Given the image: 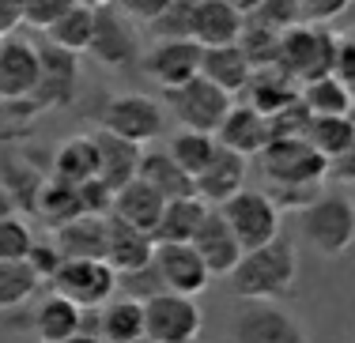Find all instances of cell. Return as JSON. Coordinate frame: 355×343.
Returning <instances> with one entry per match:
<instances>
[{
    "instance_id": "cell-1",
    "label": "cell",
    "mask_w": 355,
    "mask_h": 343,
    "mask_svg": "<svg viewBox=\"0 0 355 343\" xmlns=\"http://www.w3.org/2000/svg\"><path fill=\"white\" fill-rule=\"evenodd\" d=\"M295 279H299V249L280 234L268 245L242 253L239 268L231 272V290L242 302H280L284 295H291Z\"/></svg>"
},
{
    "instance_id": "cell-2",
    "label": "cell",
    "mask_w": 355,
    "mask_h": 343,
    "mask_svg": "<svg viewBox=\"0 0 355 343\" xmlns=\"http://www.w3.org/2000/svg\"><path fill=\"white\" fill-rule=\"evenodd\" d=\"M299 230L321 257H340L355 245V200L340 189H325L306 212H299Z\"/></svg>"
},
{
    "instance_id": "cell-3",
    "label": "cell",
    "mask_w": 355,
    "mask_h": 343,
    "mask_svg": "<svg viewBox=\"0 0 355 343\" xmlns=\"http://www.w3.org/2000/svg\"><path fill=\"white\" fill-rule=\"evenodd\" d=\"M336 49H340V35L329 27H318V23H299L280 38V61L276 68L287 72L299 87L314 80L333 76L336 64Z\"/></svg>"
},
{
    "instance_id": "cell-4",
    "label": "cell",
    "mask_w": 355,
    "mask_h": 343,
    "mask_svg": "<svg viewBox=\"0 0 355 343\" xmlns=\"http://www.w3.org/2000/svg\"><path fill=\"white\" fill-rule=\"evenodd\" d=\"M98 129L110 136L125 140V144H151L166 132V110L159 98L129 91V95H110L103 113H98Z\"/></svg>"
},
{
    "instance_id": "cell-5",
    "label": "cell",
    "mask_w": 355,
    "mask_h": 343,
    "mask_svg": "<svg viewBox=\"0 0 355 343\" xmlns=\"http://www.w3.org/2000/svg\"><path fill=\"white\" fill-rule=\"evenodd\" d=\"M234 98L227 91H219L216 83H208L205 76H197L193 83L178 91H163V110L178 121V129L185 132H205L216 136V129L223 124V117L231 113Z\"/></svg>"
},
{
    "instance_id": "cell-6",
    "label": "cell",
    "mask_w": 355,
    "mask_h": 343,
    "mask_svg": "<svg viewBox=\"0 0 355 343\" xmlns=\"http://www.w3.org/2000/svg\"><path fill=\"white\" fill-rule=\"evenodd\" d=\"M223 215V223L234 230L242 253L261 249L268 241L280 238V207L268 200L265 189H242L239 196H231L223 207H216Z\"/></svg>"
},
{
    "instance_id": "cell-7",
    "label": "cell",
    "mask_w": 355,
    "mask_h": 343,
    "mask_svg": "<svg viewBox=\"0 0 355 343\" xmlns=\"http://www.w3.org/2000/svg\"><path fill=\"white\" fill-rule=\"evenodd\" d=\"M261 170L268 185H325L329 158L310 147L306 136L299 140H268L261 151Z\"/></svg>"
},
{
    "instance_id": "cell-8",
    "label": "cell",
    "mask_w": 355,
    "mask_h": 343,
    "mask_svg": "<svg viewBox=\"0 0 355 343\" xmlns=\"http://www.w3.org/2000/svg\"><path fill=\"white\" fill-rule=\"evenodd\" d=\"M231 336L234 343H310L302 321L280 302H239Z\"/></svg>"
},
{
    "instance_id": "cell-9",
    "label": "cell",
    "mask_w": 355,
    "mask_h": 343,
    "mask_svg": "<svg viewBox=\"0 0 355 343\" xmlns=\"http://www.w3.org/2000/svg\"><path fill=\"white\" fill-rule=\"evenodd\" d=\"M49 283L76 309H103L117 290V272L106 261H64Z\"/></svg>"
},
{
    "instance_id": "cell-10",
    "label": "cell",
    "mask_w": 355,
    "mask_h": 343,
    "mask_svg": "<svg viewBox=\"0 0 355 343\" xmlns=\"http://www.w3.org/2000/svg\"><path fill=\"white\" fill-rule=\"evenodd\" d=\"M205 328V313L193 298L163 295L144 306V332L155 343H197Z\"/></svg>"
},
{
    "instance_id": "cell-11",
    "label": "cell",
    "mask_w": 355,
    "mask_h": 343,
    "mask_svg": "<svg viewBox=\"0 0 355 343\" xmlns=\"http://www.w3.org/2000/svg\"><path fill=\"white\" fill-rule=\"evenodd\" d=\"M91 57L103 68H129L140 53V35L132 19H125L117 8H98L95 12V35H91Z\"/></svg>"
},
{
    "instance_id": "cell-12",
    "label": "cell",
    "mask_w": 355,
    "mask_h": 343,
    "mask_svg": "<svg viewBox=\"0 0 355 343\" xmlns=\"http://www.w3.org/2000/svg\"><path fill=\"white\" fill-rule=\"evenodd\" d=\"M38 87L31 95V102L38 110H53V106H69L80 87V57L64 53V49L42 41L38 46Z\"/></svg>"
},
{
    "instance_id": "cell-13",
    "label": "cell",
    "mask_w": 355,
    "mask_h": 343,
    "mask_svg": "<svg viewBox=\"0 0 355 343\" xmlns=\"http://www.w3.org/2000/svg\"><path fill=\"white\" fill-rule=\"evenodd\" d=\"M200 57H205V49L197 41H155L144 53V72L155 87L178 91L200 76Z\"/></svg>"
},
{
    "instance_id": "cell-14",
    "label": "cell",
    "mask_w": 355,
    "mask_h": 343,
    "mask_svg": "<svg viewBox=\"0 0 355 343\" xmlns=\"http://www.w3.org/2000/svg\"><path fill=\"white\" fill-rule=\"evenodd\" d=\"M38 46L19 35L0 41V98L23 102L38 87Z\"/></svg>"
},
{
    "instance_id": "cell-15",
    "label": "cell",
    "mask_w": 355,
    "mask_h": 343,
    "mask_svg": "<svg viewBox=\"0 0 355 343\" xmlns=\"http://www.w3.org/2000/svg\"><path fill=\"white\" fill-rule=\"evenodd\" d=\"M155 268L166 283V295L197 298L212 283V272L205 268L193 245H155Z\"/></svg>"
},
{
    "instance_id": "cell-16",
    "label": "cell",
    "mask_w": 355,
    "mask_h": 343,
    "mask_svg": "<svg viewBox=\"0 0 355 343\" xmlns=\"http://www.w3.org/2000/svg\"><path fill=\"white\" fill-rule=\"evenodd\" d=\"M193 249H197V257L205 261V268L212 272V279H231V272L239 268L242 261V245H239V238H234V230L223 223V215L216 212H208V219L200 223V230H197V238H193Z\"/></svg>"
},
{
    "instance_id": "cell-17",
    "label": "cell",
    "mask_w": 355,
    "mask_h": 343,
    "mask_svg": "<svg viewBox=\"0 0 355 343\" xmlns=\"http://www.w3.org/2000/svg\"><path fill=\"white\" fill-rule=\"evenodd\" d=\"M268 140H272V132H268V117H261L246 102H234L231 113L223 117V124L216 129V144L227 147V151H234V155H242V158L261 155L268 147Z\"/></svg>"
},
{
    "instance_id": "cell-18",
    "label": "cell",
    "mask_w": 355,
    "mask_h": 343,
    "mask_svg": "<svg viewBox=\"0 0 355 343\" xmlns=\"http://www.w3.org/2000/svg\"><path fill=\"white\" fill-rule=\"evenodd\" d=\"M242 30H246V19L227 0H197L193 4V41L200 49L239 46Z\"/></svg>"
},
{
    "instance_id": "cell-19",
    "label": "cell",
    "mask_w": 355,
    "mask_h": 343,
    "mask_svg": "<svg viewBox=\"0 0 355 343\" xmlns=\"http://www.w3.org/2000/svg\"><path fill=\"white\" fill-rule=\"evenodd\" d=\"M151 261H155V238L110 215L106 219V264L117 275H125V272H137V268H148Z\"/></svg>"
},
{
    "instance_id": "cell-20",
    "label": "cell",
    "mask_w": 355,
    "mask_h": 343,
    "mask_svg": "<svg viewBox=\"0 0 355 343\" xmlns=\"http://www.w3.org/2000/svg\"><path fill=\"white\" fill-rule=\"evenodd\" d=\"M242 189H246V158L227 151V147H219L216 158L205 166V174L193 181V192H197L205 204H216V207H223L227 200L239 196Z\"/></svg>"
},
{
    "instance_id": "cell-21",
    "label": "cell",
    "mask_w": 355,
    "mask_h": 343,
    "mask_svg": "<svg viewBox=\"0 0 355 343\" xmlns=\"http://www.w3.org/2000/svg\"><path fill=\"white\" fill-rule=\"evenodd\" d=\"M53 245L64 261H106V219L80 215L53 230Z\"/></svg>"
},
{
    "instance_id": "cell-22",
    "label": "cell",
    "mask_w": 355,
    "mask_h": 343,
    "mask_svg": "<svg viewBox=\"0 0 355 343\" xmlns=\"http://www.w3.org/2000/svg\"><path fill=\"white\" fill-rule=\"evenodd\" d=\"M95 144H98V181H103L106 189H114V192L132 185V181H137V170H140L144 147L125 144V140L110 136V132H103V129L95 132Z\"/></svg>"
},
{
    "instance_id": "cell-23",
    "label": "cell",
    "mask_w": 355,
    "mask_h": 343,
    "mask_svg": "<svg viewBox=\"0 0 355 343\" xmlns=\"http://www.w3.org/2000/svg\"><path fill=\"white\" fill-rule=\"evenodd\" d=\"M208 212H212V207H208L200 196L166 200L163 219H159L155 234H151V238H155V245H193V238H197L200 223L208 219Z\"/></svg>"
},
{
    "instance_id": "cell-24",
    "label": "cell",
    "mask_w": 355,
    "mask_h": 343,
    "mask_svg": "<svg viewBox=\"0 0 355 343\" xmlns=\"http://www.w3.org/2000/svg\"><path fill=\"white\" fill-rule=\"evenodd\" d=\"M299 83H295L287 72L280 68H257L250 76L246 83V106H253L261 117H276V113H284L291 102H299Z\"/></svg>"
},
{
    "instance_id": "cell-25",
    "label": "cell",
    "mask_w": 355,
    "mask_h": 343,
    "mask_svg": "<svg viewBox=\"0 0 355 343\" xmlns=\"http://www.w3.org/2000/svg\"><path fill=\"white\" fill-rule=\"evenodd\" d=\"M53 178L57 181H69V185H87V181L98 178V144H95V132H80V136H69L57 144L53 151Z\"/></svg>"
},
{
    "instance_id": "cell-26",
    "label": "cell",
    "mask_w": 355,
    "mask_h": 343,
    "mask_svg": "<svg viewBox=\"0 0 355 343\" xmlns=\"http://www.w3.org/2000/svg\"><path fill=\"white\" fill-rule=\"evenodd\" d=\"M163 207H166V200L159 196L151 185H144V181L137 178L132 185H125L121 192H117V200H114V219L129 223V227H137V230H144V234H155L159 219H163Z\"/></svg>"
},
{
    "instance_id": "cell-27",
    "label": "cell",
    "mask_w": 355,
    "mask_h": 343,
    "mask_svg": "<svg viewBox=\"0 0 355 343\" xmlns=\"http://www.w3.org/2000/svg\"><path fill=\"white\" fill-rule=\"evenodd\" d=\"M200 76L234 98L246 91L253 68L239 46H219V49H205V57H200Z\"/></svg>"
},
{
    "instance_id": "cell-28",
    "label": "cell",
    "mask_w": 355,
    "mask_h": 343,
    "mask_svg": "<svg viewBox=\"0 0 355 343\" xmlns=\"http://www.w3.org/2000/svg\"><path fill=\"white\" fill-rule=\"evenodd\" d=\"M137 178L144 185H151L163 200H182V196H197L193 192V178L171 158V151H144L140 155V170Z\"/></svg>"
},
{
    "instance_id": "cell-29",
    "label": "cell",
    "mask_w": 355,
    "mask_h": 343,
    "mask_svg": "<svg viewBox=\"0 0 355 343\" xmlns=\"http://www.w3.org/2000/svg\"><path fill=\"white\" fill-rule=\"evenodd\" d=\"M80 321H83V309H76L69 298L61 295H49L35 302V313H31V324L38 332V343H64L80 332Z\"/></svg>"
},
{
    "instance_id": "cell-30",
    "label": "cell",
    "mask_w": 355,
    "mask_h": 343,
    "mask_svg": "<svg viewBox=\"0 0 355 343\" xmlns=\"http://www.w3.org/2000/svg\"><path fill=\"white\" fill-rule=\"evenodd\" d=\"M98 336L103 343H137L144 340V306L129 302V298H110L98 309Z\"/></svg>"
},
{
    "instance_id": "cell-31",
    "label": "cell",
    "mask_w": 355,
    "mask_h": 343,
    "mask_svg": "<svg viewBox=\"0 0 355 343\" xmlns=\"http://www.w3.org/2000/svg\"><path fill=\"white\" fill-rule=\"evenodd\" d=\"M91 35H95V8L76 0L69 12L46 30V41L57 49H64V53H72V57H80L91 49Z\"/></svg>"
},
{
    "instance_id": "cell-32",
    "label": "cell",
    "mask_w": 355,
    "mask_h": 343,
    "mask_svg": "<svg viewBox=\"0 0 355 343\" xmlns=\"http://www.w3.org/2000/svg\"><path fill=\"white\" fill-rule=\"evenodd\" d=\"M35 212L49 227H64V223L80 219L83 215V200H80V189L69 185V181H57V178H46L38 189V200H35Z\"/></svg>"
},
{
    "instance_id": "cell-33",
    "label": "cell",
    "mask_w": 355,
    "mask_h": 343,
    "mask_svg": "<svg viewBox=\"0 0 355 343\" xmlns=\"http://www.w3.org/2000/svg\"><path fill=\"white\" fill-rule=\"evenodd\" d=\"M302 106H306L314 117H352L355 113V98L352 91L344 87L336 76H325V80H314L299 91Z\"/></svg>"
},
{
    "instance_id": "cell-34",
    "label": "cell",
    "mask_w": 355,
    "mask_h": 343,
    "mask_svg": "<svg viewBox=\"0 0 355 343\" xmlns=\"http://www.w3.org/2000/svg\"><path fill=\"white\" fill-rule=\"evenodd\" d=\"M306 140L314 151H321L333 163L355 147V117H314L306 129Z\"/></svg>"
},
{
    "instance_id": "cell-35",
    "label": "cell",
    "mask_w": 355,
    "mask_h": 343,
    "mask_svg": "<svg viewBox=\"0 0 355 343\" xmlns=\"http://www.w3.org/2000/svg\"><path fill=\"white\" fill-rule=\"evenodd\" d=\"M171 158L178 166H182L185 174H189L193 181L205 174V166L216 158V151H219V144H216V136H205V132H185V129H178L174 136H171Z\"/></svg>"
},
{
    "instance_id": "cell-36",
    "label": "cell",
    "mask_w": 355,
    "mask_h": 343,
    "mask_svg": "<svg viewBox=\"0 0 355 343\" xmlns=\"http://www.w3.org/2000/svg\"><path fill=\"white\" fill-rule=\"evenodd\" d=\"M38 290V275L27 264H8L0 261V313L15 306H27Z\"/></svg>"
},
{
    "instance_id": "cell-37",
    "label": "cell",
    "mask_w": 355,
    "mask_h": 343,
    "mask_svg": "<svg viewBox=\"0 0 355 343\" xmlns=\"http://www.w3.org/2000/svg\"><path fill=\"white\" fill-rule=\"evenodd\" d=\"M280 38L284 35H272V30L265 27H253V23H246V30H242L239 38V49L246 53L250 68H276V61H280Z\"/></svg>"
},
{
    "instance_id": "cell-38",
    "label": "cell",
    "mask_w": 355,
    "mask_h": 343,
    "mask_svg": "<svg viewBox=\"0 0 355 343\" xmlns=\"http://www.w3.org/2000/svg\"><path fill=\"white\" fill-rule=\"evenodd\" d=\"M193 4L197 0H174L155 23H151V38L155 41H193Z\"/></svg>"
},
{
    "instance_id": "cell-39",
    "label": "cell",
    "mask_w": 355,
    "mask_h": 343,
    "mask_svg": "<svg viewBox=\"0 0 355 343\" xmlns=\"http://www.w3.org/2000/svg\"><path fill=\"white\" fill-rule=\"evenodd\" d=\"M117 290H121V298H129V302L148 306L151 298H163L166 295V283H163V275H159L155 261H151L148 268H137V272L117 275Z\"/></svg>"
},
{
    "instance_id": "cell-40",
    "label": "cell",
    "mask_w": 355,
    "mask_h": 343,
    "mask_svg": "<svg viewBox=\"0 0 355 343\" xmlns=\"http://www.w3.org/2000/svg\"><path fill=\"white\" fill-rule=\"evenodd\" d=\"M31 249H35V234H31V227L19 219V215H12V219H0V261H8V264H27Z\"/></svg>"
},
{
    "instance_id": "cell-41",
    "label": "cell",
    "mask_w": 355,
    "mask_h": 343,
    "mask_svg": "<svg viewBox=\"0 0 355 343\" xmlns=\"http://www.w3.org/2000/svg\"><path fill=\"white\" fill-rule=\"evenodd\" d=\"M246 23L265 27V30H272V35H287L291 27H299V23H302V15H299V4H295V0H265V4H261Z\"/></svg>"
},
{
    "instance_id": "cell-42",
    "label": "cell",
    "mask_w": 355,
    "mask_h": 343,
    "mask_svg": "<svg viewBox=\"0 0 355 343\" xmlns=\"http://www.w3.org/2000/svg\"><path fill=\"white\" fill-rule=\"evenodd\" d=\"M268 200H272L276 207H295V212H306L310 204L325 192V185H268Z\"/></svg>"
},
{
    "instance_id": "cell-43",
    "label": "cell",
    "mask_w": 355,
    "mask_h": 343,
    "mask_svg": "<svg viewBox=\"0 0 355 343\" xmlns=\"http://www.w3.org/2000/svg\"><path fill=\"white\" fill-rule=\"evenodd\" d=\"M299 4L302 23H318V27H329L333 19H340L344 12L355 4V0H295Z\"/></svg>"
},
{
    "instance_id": "cell-44",
    "label": "cell",
    "mask_w": 355,
    "mask_h": 343,
    "mask_svg": "<svg viewBox=\"0 0 355 343\" xmlns=\"http://www.w3.org/2000/svg\"><path fill=\"white\" fill-rule=\"evenodd\" d=\"M61 264H64V257L57 253L53 238H35V249H31V257H27V268L38 275V283L42 279H53Z\"/></svg>"
},
{
    "instance_id": "cell-45",
    "label": "cell",
    "mask_w": 355,
    "mask_h": 343,
    "mask_svg": "<svg viewBox=\"0 0 355 343\" xmlns=\"http://www.w3.org/2000/svg\"><path fill=\"white\" fill-rule=\"evenodd\" d=\"M80 200H83V215H98V219H110L114 215V200L117 192L106 189L103 181H87V185H80Z\"/></svg>"
},
{
    "instance_id": "cell-46",
    "label": "cell",
    "mask_w": 355,
    "mask_h": 343,
    "mask_svg": "<svg viewBox=\"0 0 355 343\" xmlns=\"http://www.w3.org/2000/svg\"><path fill=\"white\" fill-rule=\"evenodd\" d=\"M72 4H76V0H23V15H27V23L49 30Z\"/></svg>"
},
{
    "instance_id": "cell-47",
    "label": "cell",
    "mask_w": 355,
    "mask_h": 343,
    "mask_svg": "<svg viewBox=\"0 0 355 343\" xmlns=\"http://www.w3.org/2000/svg\"><path fill=\"white\" fill-rule=\"evenodd\" d=\"M171 4L174 0H117V12H121L125 19H132V23H148L151 27Z\"/></svg>"
},
{
    "instance_id": "cell-48",
    "label": "cell",
    "mask_w": 355,
    "mask_h": 343,
    "mask_svg": "<svg viewBox=\"0 0 355 343\" xmlns=\"http://www.w3.org/2000/svg\"><path fill=\"white\" fill-rule=\"evenodd\" d=\"M333 76L352 91L355 98V30L340 35V49H336V64H333Z\"/></svg>"
},
{
    "instance_id": "cell-49",
    "label": "cell",
    "mask_w": 355,
    "mask_h": 343,
    "mask_svg": "<svg viewBox=\"0 0 355 343\" xmlns=\"http://www.w3.org/2000/svg\"><path fill=\"white\" fill-rule=\"evenodd\" d=\"M329 178L340 181V185H355V147H352L348 155H340V158H333V163H329Z\"/></svg>"
},
{
    "instance_id": "cell-50",
    "label": "cell",
    "mask_w": 355,
    "mask_h": 343,
    "mask_svg": "<svg viewBox=\"0 0 355 343\" xmlns=\"http://www.w3.org/2000/svg\"><path fill=\"white\" fill-rule=\"evenodd\" d=\"M227 4H231V8H234V12H239V15H242V19H250V15H253V12H257V8H261V4H265V0H227Z\"/></svg>"
},
{
    "instance_id": "cell-51",
    "label": "cell",
    "mask_w": 355,
    "mask_h": 343,
    "mask_svg": "<svg viewBox=\"0 0 355 343\" xmlns=\"http://www.w3.org/2000/svg\"><path fill=\"white\" fill-rule=\"evenodd\" d=\"M15 212H19V207H15V200L8 196V189H4V185H0V219H12Z\"/></svg>"
},
{
    "instance_id": "cell-52",
    "label": "cell",
    "mask_w": 355,
    "mask_h": 343,
    "mask_svg": "<svg viewBox=\"0 0 355 343\" xmlns=\"http://www.w3.org/2000/svg\"><path fill=\"white\" fill-rule=\"evenodd\" d=\"M64 343H103V336H87V332H76L72 340H64Z\"/></svg>"
},
{
    "instance_id": "cell-53",
    "label": "cell",
    "mask_w": 355,
    "mask_h": 343,
    "mask_svg": "<svg viewBox=\"0 0 355 343\" xmlns=\"http://www.w3.org/2000/svg\"><path fill=\"white\" fill-rule=\"evenodd\" d=\"M80 4H87V8H95V12H98V8H110V0H80Z\"/></svg>"
},
{
    "instance_id": "cell-54",
    "label": "cell",
    "mask_w": 355,
    "mask_h": 343,
    "mask_svg": "<svg viewBox=\"0 0 355 343\" xmlns=\"http://www.w3.org/2000/svg\"><path fill=\"white\" fill-rule=\"evenodd\" d=\"M137 343H155V340H148V336H144V340H137Z\"/></svg>"
},
{
    "instance_id": "cell-55",
    "label": "cell",
    "mask_w": 355,
    "mask_h": 343,
    "mask_svg": "<svg viewBox=\"0 0 355 343\" xmlns=\"http://www.w3.org/2000/svg\"><path fill=\"white\" fill-rule=\"evenodd\" d=\"M352 249H355V245H352Z\"/></svg>"
}]
</instances>
